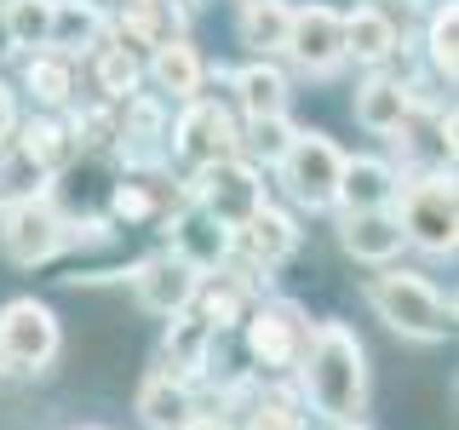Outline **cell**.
Listing matches in <instances>:
<instances>
[{"label":"cell","instance_id":"f546056e","mask_svg":"<svg viewBox=\"0 0 459 430\" xmlns=\"http://www.w3.org/2000/svg\"><path fill=\"white\" fill-rule=\"evenodd\" d=\"M253 430H299L293 401H258V408H253Z\"/></svg>","mask_w":459,"mask_h":430},{"label":"cell","instance_id":"3957f363","mask_svg":"<svg viewBox=\"0 0 459 430\" xmlns=\"http://www.w3.org/2000/svg\"><path fill=\"white\" fill-rule=\"evenodd\" d=\"M281 184L293 190V201H305V207H333L339 201V172H344V155L333 138L322 133H293L281 155Z\"/></svg>","mask_w":459,"mask_h":430},{"label":"cell","instance_id":"7c38bea8","mask_svg":"<svg viewBox=\"0 0 459 430\" xmlns=\"http://www.w3.org/2000/svg\"><path fill=\"white\" fill-rule=\"evenodd\" d=\"M344 253L362 258V264H385V258L402 253V224L391 207H362L344 212Z\"/></svg>","mask_w":459,"mask_h":430},{"label":"cell","instance_id":"d6986e66","mask_svg":"<svg viewBox=\"0 0 459 430\" xmlns=\"http://www.w3.org/2000/svg\"><path fill=\"white\" fill-rule=\"evenodd\" d=\"M207 344H212V327L201 322V315H172L167 327V362H172V379H184V373H201L207 367Z\"/></svg>","mask_w":459,"mask_h":430},{"label":"cell","instance_id":"8fae6325","mask_svg":"<svg viewBox=\"0 0 459 430\" xmlns=\"http://www.w3.org/2000/svg\"><path fill=\"white\" fill-rule=\"evenodd\" d=\"M305 339H310V327L299 322L293 305L247 315V350H253V362H264V367H293L299 350H305Z\"/></svg>","mask_w":459,"mask_h":430},{"label":"cell","instance_id":"52a82bcc","mask_svg":"<svg viewBox=\"0 0 459 430\" xmlns=\"http://www.w3.org/2000/svg\"><path fill=\"white\" fill-rule=\"evenodd\" d=\"M69 241V224L57 219V207H47V201H12L6 219H0V247H6L12 264H47V258L64 253Z\"/></svg>","mask_w":459,"mask_h":430},{"label":"cell","instance_id":"cb8c5ba5","mask_svg":"<svg viewBox=\"0 0 459 430\" xmlns=\"http://www.w3.org/2000/svg\"><path fill=\"white\" fill-rule=\"evenodd\" d=\"M92 35H98V12H92V6H75V0H57V6H52V35H47V47L75 52V47H86Z\"/></svg>","mask_w":459,"mask_h":430},{"label":"cell","instance_id":"5bb4252c","mask_svg":"<svg viewBox=\"0 0 459 430\" xmlns=\"http://www.w3.org/2000/svg\"><path fill=\"white\" fill-rule=\"evenodd\" d=\"M138 419L150 430H184V425H190L195 408H190L184 379H172V373H150V379L138 384Z\"/></svg>","mask_w":459,"mask_h":430},{"label":"cell","instance_id":"7402d4cb","mask_svg":"<svg viewBox=\"0 0 459 430\" xmlns=\"http://www.w3.org/2000/svg\"><path fill=\"white\" fill-rule=\"evenodd\" d=\"M287 18H293V6H281V0H253V6H241V40L258 52H276L287 40Z\"/></svg>","mask_w":459,"mask_h":430},{"label":"cell","instance_id":"2e32d148","mask_svg":"<svg viewBox=\"0 0 459 430\" xmlns=\"http://www.w3.org/2000/svg\"><path fill=\"white\" fill-rule=\"evenodd\" d=\"M408 115H413V98L402 92V81L373 75L368 86H356V121H362L368 133H402Z\"/></svg>","mask_w":459,"mask_h":430},{"label":"cell","instance_id":"836d02e7","mask_svg":"<svg viewBox=\"0 0 459 430\" xmlns=\"http://www.w3.org/2000/svg\"><path fill=\"white\" fill-rule=\"evenodd\" d=\"M236 6H253V0H236Z\"/></svg>","mask_w":459,"mask_h":430},{"label":"cell","instance_id":"603a6c76","mask_svg":"<svg viewBox=\"0 0 459 430\" xmlns=\"http://www.w3.org/2000/svg\"><path fill=\"white\" fill-rule=\"evenodd\" d=\"M224 247H230V241H224V229L212 224L207 212H190V219L178 224V247H172V253H178V258H190L195 270H207V264H219V258H224Z\"/></svg>","mask_w":459,"mask_h":430},{"label":"cell","instance_id":"4dcf8cb0","mask_svg":"<svg viewBox=\"0 0 459 430\" xmlns=\"http://www.w3.org/2000/svg\"><path fill=\"white\" fill-rule=\"evenodd\" d=\"M6 133H12V92L0 86V143H6Z\"/></svg>","mask_w":459,"mask_h":430},{"label":"cell","instance_id":"44dd1931","mask_svg":"<svg viewBox=\"0 0 459 430\" xmlns=\"http://www.w3.org/2000/svg\"><path fill=\"white\" fill-rule=\"evenodd\" d=\"M236 92H241V109H247V121L281 115V104H287V81H281L270 64H253V69H241V75H236Z\"/></svg>","mask_w":459,"mask_h":430},{"label":"cell","instance_id":"1f68e13d","mask_svg":"<svg viewBox=\"0 0 459 430\" xmlns=\"http://www.w3.org/2000/svg\"><path fill=\"white\" fill-rule=\"evenodd\" d=\"M184 430H224V425H219V419H190Z\"/></svg>","mask_w":459,"mask_h":430},{"label":"cell","instance_id":"5b68a950","mask_svg":"<svg viewBox=\"0 0 459 430\" xmlns=\"http://www.w3.org/2000/svg\"><path fill=\"white\" fill-rule=\"evenodd\" d=\"M402 224V241H420L425 253H454V229H459V212H454V184L448 178H420L408 184V201L396 212Z\"/></svg>","mask_w":459,"mask_h":430},{"label":"cell","instance_id":"ffe728a7","mask_svg":"<svg viewBox=\"0 0 459 430\" xmlns=\"http://www.w3.org/2000/svg\"><path fill=\"white\" fill-rule=\"evenodd\" d=\"M52 6H57V0H6V6H0L6 47H47V35H52Z\"/></svg>","mask_w":459,"mask_h":430},{"label":"cell","instance_id":"7a4b0ae2","mask_svg":"<svg viewBox=\"0 0 459 430\" xmlns=\"http://www.w3.org/2000/svg\"><path fill=\"white\" fill-rule=\"evenodd\" d=\"M368 305L379 310L385 327H396L402 339H448L454 333V305L437 293L425 276H408V270H385V276L368 281Z\"/></svg>","mask_w":459,"mask_h":430},{"label":"cell","instance_id":"9c48e42d","mask_svg":"<svg viewBox=\"0 0 459 430\" xmlns=\"http://www.w3.org/2000/svg\"><path fill=\"white\" fill-rule=\"evenodd\" d=\"M172 150H178V161H190L201 172V167H212V161H230V155L241 150V133H236V121H230L219 104L190 98L178 133H172Z\"/></svg>","mask_w":459,"mask_h":430},{"label":"cell","instance_id":"f1b7e54d","mask_svg":"<svg viewBox=\"0 0 459 430\" xmlns=\"http://www.w3.org/2000/svg\"><path fill=\"white\" fill-rule=\"evenodd\" d=\"M98 75H104V92H115V98H126L133 92V57H126V47H109L104 52V69H98Z\"/></svg>","mask_w":459,"mask_h":430},{"label":"cell","instance_id":"d6a6232c","mask_svg":"<svg viewBox=\"0 0 459 430\" xmlns=\"http://www.w3.org/2000/svg\"><path fill=\"white\" fill-rule=\"evenodd\" d=\"M339 430H362V425H339Z\"/></svg>","mask_w":459,"mask_h":430},{"label":"cell","instance_id":"e575fe53","mask_svg":"<svg viewBox=\"0 0 459 430\" xmlns=\"http://www.w3.org/2000/svg\"><path fill=\"white\" fill-rule=\"evenodd\" d=\"M0 367H6V362H0Z\"/></svg>","mask_w":459,"mask_h":430},{"label":"cell","instance_id":"d4e9b609","mask_svg":"<svg viewBox=\"0 0 459 430\" xmlns=\"http://www.w3.org/2000/svg\"><path fill=\"white\" fill-rule=\"evenodd\" d=\"M29 86H35L40 104H64V98H69V57L35 52V64H29Z\"/></svg>","mask_w":459,"mask_h":430},{"label":"cell","instance_id":"277c9868","mask_svg":"<svg viewBox=\"0 0 459 430\" xmlns=\"http://www.w3.org/2000/svg\"><path fill=\"white\" fill-rule=\"evenodd\" d=\"M195 195H201V212H207L219 229H241L258 207H264V184H258V172L241 167L236 155H230V161L201 167Z\"/></svg>","mask_w":459,"mask_h":430},{"label":"cell","instance_id":"4fadbf2b","mask_svg":"<svg viewBox=\"0 0 459 430\" xmlns=\"http://www.w3.org/2000/svg\"><path fill=\"white\" fill-rule=\"evenodd\" d=\"M241 236V253L253 258V264H264V270H276L287 253L299 247V229H293V219L287 212H276V207H258L247 224L236 229Z\"/></svg>","mask_w":459,"mask_h":430},{"label":"cell","instance_id":"ac0fdd59","mask_svg":"<svg viewBox=\"0 0 459 430\" xmlns=\"http://www.w3.org/2000/svg\"><path fill=\"white\" fill-rule=\"evenodd\" d=\"M396 52V23L379 6H362L344 18V57H362V64H385Z\"/></svg>","mask_w":459,"mask_h":430},{"label":"cell","instance_id":"83f0119b","mask_svg":"<svg viewBox=\"0 0 459 430\" xmlns=\"http://www.w3.org/2000/svg\"><path fill=\"white\" fill-rule=\"evenodd\" d=\"M241 143H247L253 155H264V161H281L287 143H293V126H287L281 115H264V121H253V126H247V138H241Z\"/></svg>","mask_w":459,"mask_h":430},{"label":"cell","instance_id":"e0dca14e","mask_svg":"<svg viewBox=\"0 0 459 430\" xmlns=\"http://www.w3.org/2000/svg\"><path fill=\"white\" fill-rule=\"evenodd\" d=\"M150 75H155V86H161L167 98H184V104H190L201 92V57H195L190 40H161L155 57H150Z\"/></svg>","mask_w":459,"mask_h":430},{"label":"cell","instance_id":"ba28073f","mask_svg":"<svg viewBox=\"0 0 459 430\" xmlns=\"http://www.w3.org/2000/svg\"><path fill=\"white\" fill-rule=\"evenodd\" d=\"M281 52L293 57L299 69H310V75L339 69V64H344V18H339L333 6H299L293 18H287Z\"/></svg>","mask_w":459,"mask_h":430},{"label":"cell","instance_id":"9a60e30c","mask_svg":"<svg viewBox=\"0 0 459 430\" xmlns=\"http://www.w3.org/2000/svg\"><path fill=\"white\" fill-rule=\"evenodd\" d=\"M396 190H402L396 172L385 167V161H373V155H356V161H344V172H339V201H344L351 212H362V207H391Z\"/></svg>","mask_w":459,"mask_h":430},{"label":"cell","instance_id":"484cf974","mask_svg":"<svg viewBox=\"0 0 459 430\" xmlns=\"http://www.w3.org/2000/svg\"><path fill=\"white\" fill-rule=\"evenodd\" d=\"M241 315H247V293H241L236 281H212V287H207V310H201V322L219 333V327L241 322Z\"/></svg>","mask_w":459,"mask_h":430},{"label":"cell","instance_id":"4316f807","mask_svg":"<svg viewBox=\"0 0 459 430\" xmlns=\"http://www.w3.org/2000/svg\"><path fill=\"white\" fill-rule=\"evenodd\" d=\"M454 29H459V12L448 0V6H437V18H430V69L448 75V81H454Z\"/></svg>","mask_w":459,"mask_h":430},{"label":"cell","instance_id":"6da1fadb","mask_svg":"<svg viewBox=\"0 0 459 430\" xmlns=\"http://www.w3.org/2000/svg\"><path fill=\"white\" fill-rule=\"evenodd\" d=\"M293 367H299V384H305L310 408L322 413V419L351 425L356 413H362V401H368V350H362V339H356L351 327H339V322L310 327V339H305V350H299Z\"/></svg>","mask_w":459,"mask_h":430},{"label":"cell","instance_id":"30bf717a","mask_svg":"<svg viewBox=\"0 0 459 430\" xmlns=\"http://www.w3.org/2000/svg\"><path fill=\"white\" fill-rule=\"evenodd\" d=\"M138 305L143 310H155V315H178V310H190V298L201 293V270L190 264V258H178V253H155V258H143L138 264Z\"/></svg>","mask_w":459,"mask_h":430},{"label":"cell","instance_id":"8992f818","mask_svg":"<svg viewBox=\"0 0 459 430\" xmlns=\"http://www.w3.org/2000/svg\"><path fill=\"white\" fill-rule=\"evenodd\" d=\"M57 356V315L35 298H18V305L0 310V362L18 373H40Z\"/></svg>","mask_w":459,"mask_h":430}]
</instances>
